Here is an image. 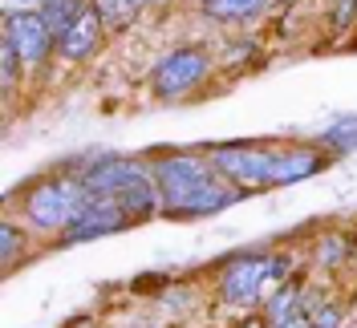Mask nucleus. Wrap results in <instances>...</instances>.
Instances as JSON below:
<instances>
[{"mask_svg":"<svg viewBox=\"0 0 357 328\" xmlns=\"http://www.w3.org/2000/svg\"><path fill=\"white\" fill-rule=\"evenodd\" d=\"M207 69H211L207 53L183 45V49L167 53V57L155 65V93L158 97H183V93H191V89L207 77Z\"/></svg>","mask_w":357,"mask_h":328,"instance_id":"7","label":"nucleus"},{"mask_svg":"<svg viewBox=\"0 0 357 328\" xmlns=\"http://www.w3.org/2000/svg\"><path fill=\"white\" fill-rule=\"evenodd\" d=\"M0 41L13 45L24 65H37V61H45L49 49H57V37L45 24L41 8H8L4 13V37Z\"/></svg>","mask_w":357,"mask_h":328,"instance_id":"6","label":"nucleus"},{"mask_svg":"<svg viewBox=\"0 0 357 328\" xmlns=\"http://www.w3.org/2000/svg\"><path fill=\"white\" fill-rule=\"evenodd\" d=\"M155 182L162 195V211L178 219L215 215L240 198V187H231L211 162L195 154H162L155 162Z\"/></svg>","mask_w":357,"mask_h":328,"instance_id":"1","label":"nucleus"},{"mask_svg":"<svg viewBox=\"0 0 357 328\" xmlns=\"http://www.w3.org/2000/svg\"><path fill=\"white\" fill-rule=\"evenodd\" d=\"M280 328H309V325H305V320H284Z\"/></svg>","mask_w":357,"mask_h":328,"instance_id":"17","label":"nucleus"},{"mask_svg":"<svg viewBox=\"0 0 357 328\" xmlns=\"http://www.w3.org/2000/svg\"><path fill=\"white\" fill-rule=\"evenodd\" d=\"M138 4H146V0H138Z\"/></svg>","mask_w":357,"mask_h":328,"instance_id":"19","label":"nucleus"},{"mask_svg":"<svg viewBox=\"0 0 357 328\" xmlns=\"http://www.w3.org/2000/svg\"><path fill=\"white\" fill-rule=\"evenodd\" d=\"M4 4H24V8H29V4H37V0H4Z\"/></svg>","mask_w":357,"mask_h":328,"instance_id":"18","label":"nucleus"},{"mask_svg":"<svg viewBox=\"0 0 357 328\" xmlns=\"http://www.w3.org/2000/svg\"><path fill=\"white\" fill-rule=\"evenodd\" d=\"M86 187L89 195H106L114 198L126 215L138 223V219L155 215L162 207V195H158V182H155V171H142L138 162H102L86 171Z\"/></svg>","mask_w":357,"mask_h":328,"instance_id":"2","label":"nucleus"},{"mask_svg":"<svg viewBox=\"0 0 357 328\" xmlns=\"http://www.w3.org/2000/svg\"><path fill=\"white\" fill-rule=\"evenodd\" d=\"M325 166V154L317 146H284V162H280V175H276V187H289V182H301V178L317 175Z\"/></svg>","mask_w":357,"mask_h":328,"instance_id":"10","label":"nucleus"},{"mask_svg":"<svg viewBox=\"0 0 357 328\" xmlns=\"http://www.w3.org/2000/svg\"><path fill=\"white\" fill-rule=\"evenodd\" d=\"M86 8H89L86 0H41V17H45V24L53 29V37H61Z\"/></svg>","mask_w":357,"mask_h":328,"instance_id":"11","label":"nucleus"},{"mask_svg":"<svg viewBox=\"0 0 357 328\" xmlns=\"http://www.w3.org/2000/svg\"><path fill=\"white\" fill-rule=\"evenodd\" d=\"M264 8V0H203V13L211 21H248Z\"/></svg>","mask_w":357,"mask_h":328,"instance_id":"12","label":"nucleus"},{"mask_svg":"<svg viewBox=\"0 0 357 328\" xmlns=\"http://www.w3.org/2000/svg\"><path fill=\"white\" fill-rule=\"evenodd\" d=\"M86 203H89L86 178L53 175V178H41L37 187H29L24 215L33 219L37 227H45V231H69L73 219L86 211Z\"/></svg>","mask_w":357,"mask_h":328,"instance_id":"3","label":"nucleus"},{"mask_svg":"<svg viewBox=\"0 0 357 328\" xmlns=\"http://www.w3.org/2000/svg\"><path fill=\"white\" fill-rule=\"evenodd\" d=\"M207 158L231 187L264 191V187H276L280 162H284V146H244V142L240 146H211Z\"/></svg>","mask_w":357,"mask_h":328,"instance_id":"4","label":"nucleus"},{"mask_svg":"<svg viewBox=\"0 0 357 328\" xmlns=\"http://www.w3.org/2000/svg\"><path fill=\"white\" fill-rule=\"evenodd\" d=\"M0 240H4V267H13V260H17V247H21V240H17V231H13V227H4V231H0Z\"/></svg>","mask_w":357,"mask_h":328,"instance_id":"16","label":"nucleus"},{"mask_svg":"<svg viewBox=\"0 0 357 328\" xmlns=\"http://www.w3.org/2000/svg\"><path fill=\"white\" fill-rule=\"evenodd\" d=\"M134 219L114 203V198H106V195H89V203H86V211L73 219V227H69L66 235L69 240H102V235H114V231H122V227H130Z\"/></svg>","mask_w":357,"mask_h":328,"instance_id":"8","label":"nucleus"},{"mask_svg":"<svg viewBox=\"0 0 357 328\" xmlns=\"http://www.w3.org/2000/svg\"><path fill=\"white\" fill-rule=\"evenodd\" d=\"M89 4L98 8L102 24H110V29H126L138 13V0H89Z\"/></svg>","mask_w":357,"mask_h":328,"instance_id":"13","label":"nucleus"},{"mask_svg":"<svg viewBox=\"0 0 357 328\" xmlns=\"http://www.w3.org/2000/svg\"><path fill=\"white\" fill-rule=\"evenodd\" d=\"M284 272H289V260H280V256H244L223 272V300L256 304Z\"/></svg>","mask_w":357,"mask_h":328,"instance_id":"5","label":"nucleus"},{"mask_svg":"<svg viewBox=\"0 0 357 328\" xmlns=\"http://www.w3.org/2000/svg\"><path fill=\"white\" fill-rule=\"evenodd\" d=\"M102 29H106V24H102V17H98V8L89 4L86 13L57 37V53H61L66 61H86L89 53L98 49V41H102Z\"/></svg>","mask_w":357,"mask_h":328,"instance_id":"9","label":"nucleus"},{"mask_svg":"<svg viewBox=\"0 0 357 328\" xmlns=\"http://www.w3.org/2000/svg\"><path fill=\"white\" fill-rule=\"evenodd\" d=\"M292 300H296V292H280V296H276V304H272V312H268V320L284 325V316H292Z\"/></svg>","mask_w":357,"mask_h":328,"instance_id":"15","label":"nucleus"},{"mask_svg":"<svg viewBox=\"0 0 357 328\" xmlns=\"http://www.w3.org/2000/svg\"><path fill=\"white\" fill-rule=\"evenodd\" d=\"M0 61H4V86H13V77H17V65H21V57H17V49L8 41H0Z\"/></svg>","mask_w":357,"mask_h":328,"instance_id":"14","label":"nucleus"}]
</instances>
